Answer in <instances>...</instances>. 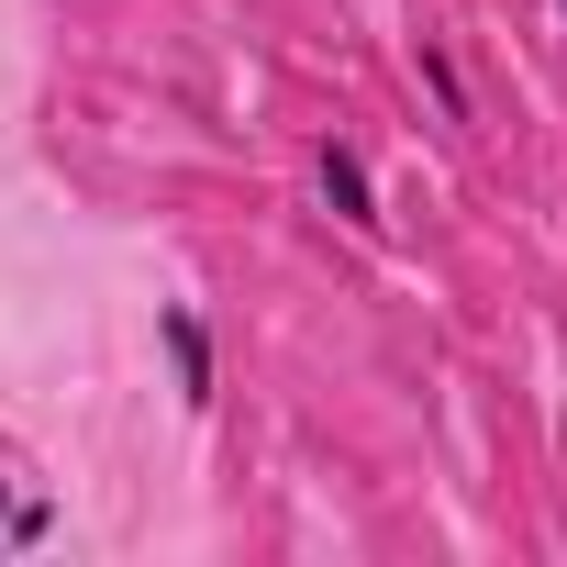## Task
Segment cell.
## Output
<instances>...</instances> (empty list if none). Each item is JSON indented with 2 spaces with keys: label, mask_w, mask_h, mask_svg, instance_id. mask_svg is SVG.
Instances as JSON below:
<instances>
[{
  "label": "cell",
  "mask_w": 567,
  "mask_h": 567,
  "mask_svg": "<svg viewBox=\"0 0 567 567\" xmlns=\"http://www.w3.org/2000/svg\"><path fill=\"white\" fill-rule=\"evenodd\" d=\"M167 357H178V390H189V401H212V334H200V312H189V301L167 312Z\"/></svg>",
  "instance_id": "2"
},
{
  "label": "cell",
  "mask_w": 567,
  "mask_h": 567,
  "mask_svg": "<svg viewBox=\"0 0 567 567\" xmlns=\"http://www.w3.org/2000/svg\"><path fill=\"white\" fill-rule=\"evenodd\" d=\"M423 90H434V112H445V123H467V79H456V56H445V45H423Z\"/></svg>",
  "instance_id": "3"
},
{
  "label": "cell",
  "mask_w": 567,
  "mask_h": 567,
  "mask_svg": "<svg viewBox=\"0 0 567 567\" xmlns=\"http://www.w3.org/2000/svg\"><path fill=\"white\" fill-rule=\"evenodd\" d=\"M323 200H334V223L379 234V189H368V156L357 145H323Z\"/></svg>",
  "instance_id": "1"
},
{
  "label": "cell",
  "mask_w": 567,
  "mask_h": 567,
  "mask_svg": "<svg viewBox=\"0 0 567 567\" xmlns=\"http://www.w3.org/2000/svg\"><path fill=\"white\" fill-rule=\"evenodd\" d=\"M556 12H567V0H556Z\"/></svg>",
  "instance_id": "4"
}]
</instances>
